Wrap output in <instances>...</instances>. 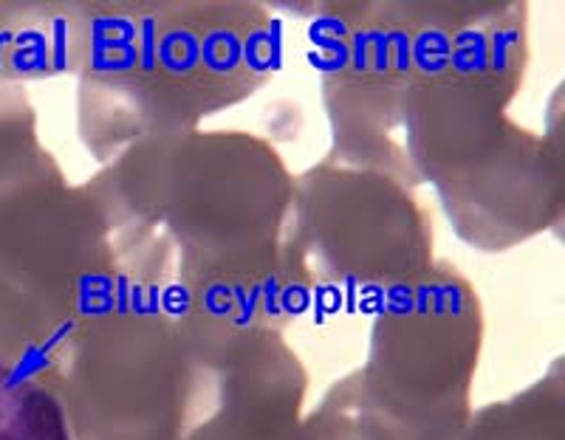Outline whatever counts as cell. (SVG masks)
Returning <instances> with one entry per match:
<instances>
[{
    "mask_svg": "<svg viewBox=\"0 0 565 440\" xmlns=\"http://www.w3.org/2000/svg\"><path fill=\"white\" fill-rule=\"evenodd\" d=\"M130 282L212 333L282 331L315 291L291 235L295 173L249 130L130 147L85 181Z\"/></svg>",
    "mask_w": 565,
    "mask_h": 440,
    "instance_id": "cell-1",
    "label": "cell"
},
{
    "mask_svg": "<svg viewBox=\"0 0 565 440\" xmlns=\"http://www.w3.org/2000/svg\"><path fill=\"white\" fill-rule=\"evenodd\" d=\"M271 9L246 0L94 3L77 74V130L99 167L130 147L201 130L277 71Z\"/></svg>",
    "mask_w": 565,
    "mask_h": 440,
    "instance_id": "cell-2",
    "label": "cell"
},
{
    "mask_svg": "<svg viewBox=\"0 0 565 440\" xmlns=\"http://www.w3.org/2000/svg\"><path fill=\"white\" fill-rule=\"evenodd\" d=\"M199 378V331L136 282L74 322L40 373L77 440H179Z\"/></svg>",
    "mask_w": 565,
    "mask_h": 440,
    "instance_id": "cell-3",
    "label": "cell"
},
{
    "mask_svg": "<svg viewBox=\"0 0 565 440\" xmlns=\"http://www.w3.org/2000/svg\"><path fill=\"white\" fill-rule=\"evenodd\" d=\"M311 12V63L320 71L331 155L418 190L402 130V99L418 65L469 3L351 0L297 3Z\"/></svg>",
    "mask_w": 565,
    "mask_h": 440,
    "instance_id": "cell-4",
    "label": "cell"
},
{
    "mask_svg": "<svg viewBox=\"0 0 565 440\" xmlns=\"http://www.w3.org/2000/svg\"><path fill=\"white\" fill-rule=\"evenodd\" d=\"M526 68V3H469L402 99L405 147L422 184L463 173L501 144Z\"/></svg>",
    "mask_w": 565,
    "mask_h": 440,
    "instance_id": "cell-5",
    "label": "cell"
},
{
    "mask_svg": "<svg viewBox=\"0 0 565 440\" xmlns=\"http://www.w3.org/2000/svg\"><path fill=\"white\" fill-rule=\"evenodd\" d=\"M483 305L452 262L382 300L356 376L371 401L413 434L461 432L483 351Z\"/></svg>",
    "mask_w": 565,
    "mask_h": 440,
    "instance_id": "cell-6",
    "label": "cell"
},
{
    "mask_svg": "<svg viewBox=\"0 0 565 440\" xmlns=\"http://www.w3.org/2000/svg\"><path fill=\"white\" fill-rule=\"evenodd\" d=\"M291 235L315 288L387 297L436 266L433 217L416 190L331 153L295 175Z\"/></svg>",
    "mask_w": 565,
    "mask_h": 440,
    "instance_id": "cell-7",
    "label": "cell"
},
{
    "mask_svg": "<svg viewBox=\"0 0 565 440\" xmlns=\"http://www.w3.org/2000/svg\"><path fill=\"white\" fill-rule=\"evenodd\" d=\"M0 271L63 336L130 282L99 201L45 147L0 170Z\"/></svg>",
    "mask_w": 565,
    "mask_h": 440,
    "instance_id": "cell-8",
    "label": "cell"
},
{
    "mask_svg": "<svg viewBox=\"0 0 565 440\" xmlns=\"http://www.w3.org/2000/svg\"><path fill=\"white\" fill-rule=\"evenodd\" d=\"M195 331L201 378L179 440H291L306 415L309 371L282 331Z\"/></svg>",
    "mask_w": 565,
    "mask_h": 440,
    "instance_id": "cell-9",
    "label": "cell"
},
{
    "mask_svg": "<svg viewBox=\"0 0 565 440\" xmlns=\"http://www.w3.org/2000/svg\"><path fill=\"white\" fill-rule=\"evenodd\" d=\"M456 235L469 249L509 251L559 226L565 164L557 130L540 136L512 121L487 159L433 184Z\"/></svg>",
    "mask_w": 565,
    "mask_h": 440,
    "instance_id": "cell-10",
    "label": "cell"
},
{
    "mask_svg": "<svg viewBox=\"0 0 565 440\" xmlns=\"http://www.w3.org/2000/svg\"><path fill=\"white\" fill-rule=\"evenodd\" d=\"M90 20L94 3L0 0V83L77 77L88 54Z\"/></svg>",
    "mask_w": 565,
    "mask_h": 440,
    "instance_id": "cell-11",
    "label": "cell"
},
{
    "mask_svg": "<svg viewBox=\"0 0 565 440\" xmlns=\"http://www.w3.org/2000/svg\"><path fill=\"white\" fill-rule=\"evenodd\" d=\"M458 440H565L563 358L521 393L472 409Z\"/></svg>",
    "mask_w": 565,
    "mask_h": 440,
    "instance_id": "cell-12",
    "label": "cell"
},
{
    "mask_svg": "<svg viewBox=\"0 0 565 440\" xmlns=\"http://www.w3.org/2000/svg\"><path fill=\"white\" fill-rule=\"evenodd\" d=\"M411 429L393 421L385 409L371 401L356 371L322 396L320 407L302 415L291 440H416Z\"/></svg>",
    "mask_w": 565,
    "mask_h": 440,
    "instance_id": "cell-13",
    "label": "cell"
},
{
    "mask_svg": "<svg viewBox=\"0 0 565 440\" xmlns=\"http://www.w3.org/2000/svg\"><path fill=\"white\" fill-rule=\"evenodd\" d=\"M60 339L43 308L0 271V367L40 378Z\"/></svg>",
    "mask_w": 565,
    "mask_h": 440,
    "instance_id": "cell-14",
    "label": "cell"
},
{
    "mask_svg": "<svg viewBox=\"0 0 565 440\" xmlns=\"http://www.w3.org/2000/svg\"><path fill=\"white\" fill-rule=\"evenodd\" d=\"M0 440H77L63 404L38 376L0 367Z\"/></svg>",
    "mask_w": 565,
    "mask_h": 440,
    "instance_id": "cell-15",
    "label": "cell"
},
{
    "mask_svg": "<svg viewBox=\"0 0 565 440\" xmlns=\"http://www.w3.org/2000/svg\"><path fill=\"white\" fill-rule=\"evenodd\" d=\"M43 150L38 114L23 85L0 83V170Z\"/></svg>",
    "mask_w": 565,
    "mask_h": 440,
    "instance_id": "cell-16",
    "label": "cell"
},
{
    "mask_svg": "<svg viewBox=\"0 0 565 440\" xmlns=\"http://www.w3.org/2000/svg\"><path fill=\"white\" fill-rule=\"evenodd\" d=\"M461 432H427V434H418L416 440H458Z\"/></svg>",
    "mask_w": 565,
    "mask_h": 440,
    "instance_id": "cell-17",
    "label": "cell"
},
{
    "mask_svg": "<svg viewBox=\"0 0 565 440\" xmlns=\"http://www.w3.org/2000/svg\"><path fill=\"white\" fill-rule=\"evenodd\" d=\"M114 440H175V438H114Z\"/></svg>",
    "mask_w": 565,
    "mask_h": 440,
    "instance_id": "cell-18",
    "label": "cell"
}]
</instances>
